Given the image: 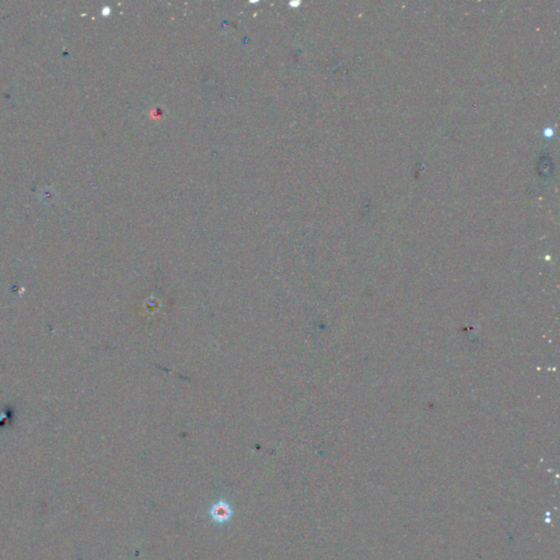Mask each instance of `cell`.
I'll list each match as a JSON object with an SVG mask.
<instances>
[{
    "label": "cell",
    "mask_w": 560,
    "mask_h": 560,
    "mask_svg": "<svg viewBox=\"0 0 560 560\" xmlns=\"http://www.w3.org/2000/svg\"><path fill=\"white\" fill-rule=\"evenodd\" d=\"M213 516L214 519L219 521V522H222V521H226L228 520L230 517V509L228 506H226L225 503L220 502L219 505H217L214 510H213Z\"/></svg>",
    "instance_id": "6da1fadb"
}]
</instances>
